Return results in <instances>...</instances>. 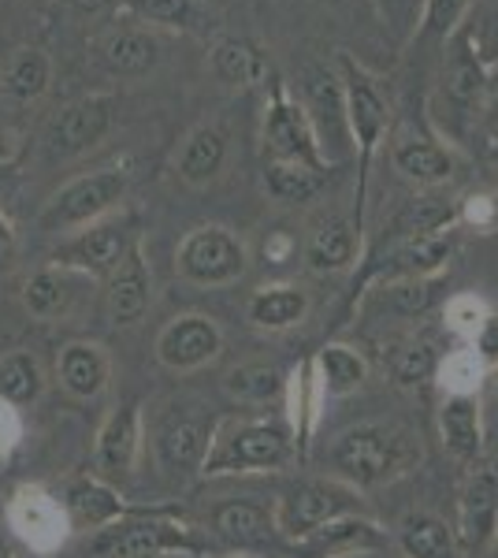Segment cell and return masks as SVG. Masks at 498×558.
Returning <instances> with one entry per match:
<instances>
[{
	"label": "cell",
	"mask_w": 498,
	"mask_h": 558,
	"mask_svg": "<svg viewBox=\"0 0 498 558\" xmlns=\"http://www.w3.org/2000/svg\"><path fill=\"white\" fill-rule=\"evenodd\" d=\"M421 462V444L410 428L391 425V421H373L342 432L328 447V470L335 481L350 484L357 492L384 488L398 476L416 470Z\"/></svg>",
	"instance_id": "cell-1"
},
{
	"label": "cell",
	"mask_w": 498,
	"mask_h": 558,
	"mask_svg": "<svg viewBox=\"0 0 498 558\" xmlns=\"http://www.w3.org/2000/svg\"><path fill=\"white\" fill-rule=\"evenodd\" d=\"M294 439L287 425L260 417H239L220 421L208 447V458L202 465L205 476L223 473H271L294 462Z\"/></svg>",
	"instance_id": "cell-2"
},
{
	"label": "cell",
	"mask_w": 498,
	"mask_h": 558,
	"mask_svg": "<svg viewBox=\"0 0 498 558\" xmlns=\"http://www.w3.org/2000/svg\"><path fill=\"white\" fill-rule=\"evenodd\" d=\"M131 191V168L126 165H108L97 172H86L71 179L68 186H60L57 194L45 202L38 216L41 231H83L89 223L105 220L112 209H120V202Z\"/></svg>",
	"instance_id": "cell-3"
},
{
	"label": "cell",
	"mask_w": 498,
	"mask_h": 558,
	"mask_svg": "<svg viewBox=\"0 0 498 558\" xmlns=\"http://www.w3.org/2000/svg\"><path fill=\"white\" fill-rule=\"evenodd\" d=\"M194 529L168 514H138L116 521V525L89 533L86 558H165V555H194Z\"/></svg>",
	"instance_id": "cell-4"
},
{
	"label": "cell",
	"mask_w": 498,
	"mask_h": 558,
	"mask_svg": "<svg viewBox=\"0 0 498 558\" xmlns=\"http://www.w3.org/2000/svg\"><path fill=\"white\" fill-rule=\"evenodd\" d=\"M347 514H361V492L350 484L335 481V476H316V481L294 484L287 495H279V502L271 507L276 518V536L291 539L309 536L313 529L339 521Z\"/></svg>",
	"instance_id": "cell-5"
},
{
	"label": "cell",
	"mask_w": 498,
	"mask_h": 558,
	"mask_svg": "<svg viewBox=\"0 0 498 558\" xmlns=\"http://www.w3.org/2000/svg\"><path fill=\"white\" fill-rule=\"evenodd\" d=\"M250 268V250L246 242L234 235L223 223H205L194 228L179 242L175 254V272L194 287H228L239 283Z\"/></svg>",
	"instance_id": "cell-6"
},
{
	"label": "cell",
	"mask_w": 498,
	"mask_h": 558,
	"mask_svg": "<svg viewBox=\"0 0 498 558\" xmlns=\"http://www.w3.org/2000/svg\"><path fill=\"white\" fill-rule=\"evenodd\" d=\"M134 231L126 216H105V220L89 223V228L75 231L68 242H60L52 265L68 268V272L89 276V279H108L120 268L126 250L134 246Z\"/></svg>",
	"instance_id": "cell-7"
},
{
	"label": "cell",
	"mask_w": 498,
	"mask_h": 558,
	"mask_svg": "<svg viewBox=\"0 0 498 558\" xmlns=\"http://www.w3.org/2000/svg\"><path fill=\"white\" fill-rule=\"evenodd\" d=\"M342 108H347V123L361 153L357 202H365L368 165H373V153L379 142H384V131H387V101L373 78H368V71H361L353 60H342Z\"/></svg>",
	"instance_id": "cell-8"
},
{
	"label": "cell",
	"mask_w": 498,
	"mask_h": 558,
	"mask_svg": "<svg viewBox=\"0 0 498 558\" xmlns=\"http://www.w3.org/2000/svg\"><path fill=\"white\" fill-rule=\"evenodd\" d=\"M8 525L31 547L34 555H57L71 536L68 514L60 507V495L45 484H20L8 499Z\"/></svg>",
	"instance_id": "cell-9"
},
{
	"label": "cell",
	"mask_w": 498,
	"mask_h": 558,
	"mask_svg": "<svg viewBox=\"0 0 498 558\" xmlns=\"http://www.w3.org/2000/svg\"><path fill=\"white\" fill-rule=\"evenodd\" d=\"M116 97L112 94H89L71 101L52 116L49 131H45V153L49 160H71L83 157L94 146H101L105 134L112 131Z\"/></svg>",
	"instance_id": "cell-10"
},
{
	"label": "cell",
	"mask_w": 498,
	"mask_h": 558,
	"mask_svg": "<svg viewBox=\"0 0 498 558\" xmlns=\"http://www.w3.org/2000/svg\"><path fill=\"white\" fill-rule=\"evenodd\" d=\"M223 354L220 324L205 313H179L157 336V362L171 373H197Z\"/></svg>",
	"instance_id": "cell-11"
},
{
	"label": "cell",
	"mask_w": 498,
	"mask_h": 558,
	"mask_svg": "<svg viewBox=\"0 0 498 558\" xmlns=\"http://www.w3.org/2000/svg\"><path fill=\"white\" fill-rule=\"evenodd\" d=\"M454 536L461 555H479L498 536V473L473 470L458 495V521Z\"/></svg>",
	"instance_id": "cell-12"
},
{
	"label": "cell",
	"mask_w": 498,
	"mask_h": 558,
	"mask_svg": "<svg viewBox=\"0 0 498 558\" xmlns=\"http://www.w3.org/2000/svg\"><path fill=\"white\" fill-rule=\"evenodd\" d=\"M216 425L220 421H205L197 413H168L157 425V436H153V451H157V462L165 465L168 473H202L208 447H212Z\"/></svg>",
	"instance_id": "cell-13"
},
{
	"label": "cell",
	"mask_w": 498,
	"mask_h": 558,
	"mask_svg": "<svg viewBox=\"0 0 498 558\" xmlns=\"http://www.w3.org/2000/svg\"><path fill=\"white\" fill-rule=\"evenodd\" d=\"M60 507L68 514L71 533H101V529L116 525V521L131 518L134 510L123 502V495L105 481V476L83 473L75 481H68V488L60 495Z\"/></svg>",
	"instance_id": "cell-14"
},
{
	"label": "cell",
	"mask_w": 498,
	"mask_h": 558,
	"mask_svg": "<svg viewBox=\"0 0 498 558\" xmlns=\"http://www.w3.org/2000/svg\"><path fill=\"white\" fill-rule=\"evenodd\" d=\"M142 407L138 402H123L105 417L101 432H97L94 444V465L97 476L105 481H120V476H131L134 465L142 458Z\"/></svg>",
	"instance_id": "cell-15"
},
{
	"label": "cell",
	"mask_w": 498,
	"mask_h": 558,
	"mask_svg": "<svg viewBox=\"0 0 498 558\" xmlns=\"http://www.w3.org/2000/svg\"><path fill=\"white\" fill-rule=\"evenodd\" d=\"M384 529L365 514H347L339 521L313 529L309 536L291 539L287 551L294 558H353V555H368L376 547H384Z\"/></svg>",
	"instance_id": "cell-16"
},
{
	"label": "cell",
	"mask_w": 498,
	"mask_h": 558,
	"mask_svg": "<svg viewBox=\"0 0 498 558\" xmlns=\"http://www.w3.org/2000/svg\"><path fill=\"white\" fill-rule=\"evenodd\" d=\"M324 384H320V373H316V362L313 354L302 357L291 373H287V387H283V407H287V432L294 439V454L305 458L313 447V436L320 428V417H324Z\"/></svg>",
	"instance_id": "cell-17"
},
{
	"label": "cell",
	"mask_w": 498,
	"mask_h": 558,
	"mask_svg": "<svg viewBox=\"0 0 498 558\" xmlns=\"http://www.w3.org/2000/svg\"><path fill=\"white\" fill-rule=\"evenodd\" d=\"M149 302H153V272H149L146 250L134 239V246L126 250L120 268L108 276V291H105L108 320H112L116 328H131V324H138L146 317Z\"/></svg>",
	"instance_id": "cell-18"
},
{
	"label": "cell",
	"mask_w": 498,
	"mask_h": 558,
	"mask_svg": "<svg viewBox=\"0 0 498 558\" xmlns=\"http://www.w3.org/2000/svg\"><path fill=\"white\" fill-rule=\"evenodd\" d=\"M265 142H268L271 160H302V165H313L324 172V149H320V138H316L309 116H305V108L287 101V97H276L268 108Z\"/></svg>",
	"instance_id": "cell-19"
},
{
	"label": "cell",
	"mask_w": 498,
	"mask_h": 558,
	"mask_svg": "<svg viewBox=\"0 0 498 558\" xmlns=\"http://www.w3.org/2000/svg\"><path fill=\"white\" fill-rule=\"evenodd\" d=\"M450 254H454V231H436V235L405 239L387 246L379 265L368 272V279H432L447 268Z\"/></svg>",
	"instance_id": "cell-20"
},
{
	"label": "cell",
	"mask_w": 498,
	"mask_h": 558,
	"mask_svg": "<svg viewBox=\"0 0 498 558\" xmlns=\"http://www.w3.org/2000/svg\"><path fill=\"white\" fill-rule=\"evenodd\" d=\"M57 376L71 399H78V402L97 399V395L108 391V380H112L108 350L101 343H89V339H75V343L60 347Z\"/></svg>",
	"instance_id": "cell-21"
},
{
	"label": "cell",
	"mask_w": 498,
	"mask_h": 558,
	"mask_svg": "<svg viewBox=\"0 0 498 558\" xmlns=\"http://www.w3.org/2000/svg\"><path fill=\"white\" fill-rule=\"evenodd\" d=\"M439 439L454 462H461V465L476 462L479 451H484V413H479V395H442Z\"/></svg>",
	"instance_id": "cell-22"
},
{
	"label": "cell",
	"mask_w": 498,
	"mask_h": 558,
	"mask_svg": "<svg viewBox=\"0 0 498 558\" xmlns=\"http://www.w3.org/2000/svg\"><path fill=\"white\" fill-rule=\"evenodd\" d=\"M208 525L220 539H228L234 547H253V544H268L276 536V518L271 507L257 499H223L208 510Z\"/></svg>",
	"instance_id": "cell-23"
},
{
	"label": "cell",
	"mask_w": 498,
	"mask_h": 558,
	"mask_svg": "<svg viewBox=\"0 0 498 558\" xmlns=\"http://www.w3.org/2000/svg\"><path fill=\"white\" fill-rule=\"evenodd\" d=\"M246 317L260 331H291L309 317V291L297 283H268L250 294Z\"/></svg>",
	"instance_id": "cell-24"
},
{
	"label": "cell",
	"mask_w": 498,
	"mask_h": 558,
	"mask_svg": "<svg viewBox=\"0 0 498 558\" xmlns=\"http://www.w3.org/2000/svg\"><path fill=\"white\" fill-rule=\"evenodd\" d=\"M228 165V131L216 123H202L183 138V149L175 157V172L190 186H205Z\"/></svg>",
	"instance_id": "cell-25"
},
{
	"label": "cell",
	"mask_w": 498,
	"mask_h": 558,
	"mask_svg": "<svg viewBox=\"0 0 498 558\" xmlns=\"http://www.w3.org/2000/svg\"><path fill=\"white\" fill-rule=\"evenodd\" d=\"M361 250V228L347 216H328L316 223V231L305 242V260L313 272H342L357 260Z\"/></svg>",
	"instance_id": "cell-26"
},
{
	"label": "cell",
	"mask_w": 498,
	"mask_h": 558,
	"mask_svg": "<svg viewBox=\"0 0 498 558\" xmlns=\"http://www.w3.org/2000/svg\"><path fill=\"white\" fill-rule=\"evenodd\" d=\"M458 228V209L442 197H410L402 209L394 213V220L387 223V246L405 239L436 235V231H454Z\"/></svg>",
	"instance_id": "cell-27"
},
{
	"label": "cell",
	"mask_w": 498,
	"mask_h": 558,
	"mask_svg": "<svg viewBox=\"0 0 498 558\" xmlns=\"http://www.w3.org/2000/svg\"><path fill=\"white\" fill-rule=\"evenodd\" d=\"M391 160H394L398 172L416 186H439L454 175V157H450V149L439 146V142H432V138L394 142Z\"/></svg>",
	"instance_id": "cell-28"
},
{
	"label": "cell",
	"mask_w": 498,
	"mask_h": 558,
	"mask_svg": "<svg viewBox=\"0 0 498 558\" xmlns=\"http://www.w3.org/2000/svg\"><path fill=\"white\" fill-rule=\"evenodd\" d=\"M316 373H320L324 395L328 399H347V395L361 391L368 380V362L357 347L350 343H328L313 354Z\"/></svg>",
	"instance_id": "cell-29"
},
{
	"label": "cell",
	"mask_w": 498,
	"mask_h": 558,
	"mask_svg": "<svg viewBox=\"0 0 498 558\" xmlns=\"http://www.w3.org/2000/svg\"><path fill=\"white\" fill-rule=\"evenodd\" d=\"M398 551L405 558H461L454 529L436 514H410L398 525Z\"/></svg>",
	"instance_id": "cell-30"
},
{
	"label": "cell",
	"mask_w": 498,
	"mask_h": 558,
	"mask_svg": "<svg viewBox=\"0 0 498 558\" xmlns=\"http://www.w3.org/2000/svg\"><path fill=\"white\" fill-rule=\"evenodd\" d=\"M105 64L112 75H146V71L157 68L160 60V41L153 38L149 31H138V26H126V31H112L105 38L101 49Z\"/></svg>",
	"instance_id": "cell-31"
},
{
	"label": "cell",
	"mask_w": 498,
	"mask_h": 558,
	"mask_svg": "<svg viewBox=\"0 0 498 558\" xmlns=\"http://www.w3.org/2000/svg\"><path fill=\"white\" fill-rule=\"evenodd\" d=\"M212 71L223 78L228 86H257L268 83L271 68L268 57L246 38H223L212 49Z\"/></svg>",
	"instance_id": "cell-32"
},
{
	"label": "cell",
	"mask_w": 498,
	"mask_h": 558,
	"mask_svg": "<svg viewBox=\"0 0 498 558\" xmlns=\"http://www.w3.org/2000/svg\"><path fill=\"white\" fill-rule=\"evenodd\" d=\"M49 78H52L49 57H45L41 49H34V45H23V49H15L12 60L4 64L0 89H4V97L26 105V101H38L45 89H49Z\"/></svg>",
	"instance_id": "cell-33"
},
{
	"label": "cell",
	"mask_w": 498,
	"mask_h": 558,
	"mask_svg": "<svg viewBox=\"0 0 498 558\" xmlns=\"http://www.w3.org/2000/svg\"><path fill=\"white\" fill-rule=\"evenodd\" d=\"M447 89L450 97L461 105H473L484 97L487 89V68L476 60L473 45H469V34H465V23L450 34V57H447Z\"/></svg>",
	"instance_id": "cell-34"
},
{
	"label": "cell",
	"mask_w": 498,
	"mask_h": 558,
	"mask_svg": "<svg viewBox=\"0 0 498 558\" xmlns=\"http://www.w3.org/2000/svg\"><path fill=\"white\" fill-rule=\"evenodd\" d=\"M45 391V368L31 350H12L0 357V399L15 410H26L41 399Z\"/></svg>",
	"instance_id": "cell-35"
},
{
	"label": "cell",
	"mask_w": 498,
	"mask_h": 558,
	"mask_svg": "<svg viewBox=\"0 0 498 558\" xmlns=\"http://www.w3.org/2000/svg\"><path fill=\"white\" fill-rule=\"evenodd\" d=\"M228 395L242 407H265V402L283 399V387H287V373L271 362H250L231 368V376L223 380Z\"/></svg>",
	"instance_id": "cell-36"
},
{
	"label": "cell",
	"mask_w": 498,
	"mask_h": 558,
	"mask_svg": "<svg viewBox=\"0 0 498 558\" xmlns=\"http://www.w3.org/2000/svg\"><path fill=\"white\" fill-rule=\"evenodd\" d=\"M265 186L276 202L283 205H302L313 202L324 186V172L313 165H302V160H271L265 165Z\"/></svg>",
	"instance_id": "cell-37"
},
{
	"label": "cell",
	"mask_w": 498,
	"mask_h": 558,
	"mask_svg": "<svg viewBox=\"0 0 498 558\" xmlns=\"http://www.w3.org/2000/svg\"><path fill=\"white\" fill-rule=\"evenodd\" d=\"M71 299V272L60 265L38 268L31 279L23 283V310L38 320H52L68 310Z\"/></svg>",
	"instance_id": "cell-38"
},
{
	"label": "cell",
	"mask_w": 498,
	"mask_h": 558,
	"mask_svg": "<svg viewBox=\"0 0 498 558\" xmlns=\"http://www.w3.org/2000/svg\"><path fill=\"white\" fill-rule=\"evenodd\" d=\"M487 373H491V368H487V362L473 347H458L454 354H447L439 362L436 380L442 387V395H479Z\"/></svg>",
	"instance_id": "cell-39"
},
{
	"label": "cell",
	"mask_w": 498,
	"mask_h": 558,
	"mask_svg": "<svg viewBox=\"0 0 498 558\" xmlns=\"http://www.w3.org/2000/svg\"><path fill=\"white\" fill-rule=\"evenodd\" d=\"M131 12L146 23L171 26V31H197L205 23L197 0H131Z\"/></svg>",
	"instance_id": "cell-40"
},
{
	"label": "cell",
	"mask_w": 498,
	"mask_h": 558,
	"mask_svg": "<svg viewBox=\"0 0 498 558\" xmlns=\"http://www.w3.org/2000/svg\"><path fill=\"white\" fill-rule=\"evenodd\" d=\"M487 317H491V305H487L473 291H461V294H454V299H447V305H442V324H447L450 336H458L465 347L476 339V331L484 328Z\"/></svg>",
	"instance_id": "cell-41"
},
{
	"label": "cell",
	"mask_w": 498,
	"mask_h": 558,
	"mask_svg": "<svg viewBox=\"0 0 498 558\" xmlns=\"http://www.w3.org/2000/svg\"><path fill=\"white\" fill-rule=\"evenodd\" d=\"M384 302L387 310L398 313V317H421V313H428V305L436 302V283L432 279H391V283L384 287Z\"/></svg>",
	"instance_id": "cell-42"
},
{
	"label": "cell",
	"mask_w": 498,
	"mask_h": 558,
	"mask_svg": "<svg viewBox=\"0 0 498 558\" xmlns=\"http://www.w3.org/2000/svg\"><path fill=\"white\" fill-rule=\"evenodd\" d=\"M439 362L442 357L432 343H410L402 354L394 357V384L398 387H421V384L436 380Z\"/></svg>",
	"instance_id": "cell-43"
},
{
	"label": "cell",
	"mask_w": 498,
	"mask_h": 558,
	"mask_svg": "<svg viewBox=\"0 0 498 558\" xmlns=\"http://www.w3.org/2000/svg\"><path fill=\"white\" fill-rule=\"evenodd\" d=\"M465 34H469V45H473L479 64L498 68V8L484 12L473 23H465Z\"/></svg>",
	"instance_id": "cell-44"
},
{
	"label": "cell",
	"mask_w": 498,
	"mask_h": 558,
	"mask_svg": "<svg viewBox=\"0 0 498 558\" xmlns=\"http://www.w3.org/2000/svg\"><path fill=\"white\" fill-rule=\"evenodd\" d=\"M458 223L479 231V235H491V231L498 228V197L487 194V191L469 194L465 202L458 205Z\"/></svg>",
	"instance_id": "cell-45"
},
{
	"label": "cell",
	"mask_w": 498,
	"mask_h": 558,
	"mask_svg": "<svg viewBox=\"0 0 498 558\" xmlns=\"http://www.w3.org/2000/svg\"><path fill=\"white\" fill-rule=\"evenodd\" d=\"M465 4H469V0H428V8H424V26H428L432 34L450 38V34L461 26Z\"/></svg>",
	"instance_id": "cell-46"
},
{
	"label": "cell",
	"mask_w": 498,
	"mask_h": 558,
	"mask_svg": "<svg viewBox=\"0 0 498 558\" xmlns=\"http://www.w3.org/2000/svg\"><path fill=\"white\" fill-rule=\"evenodd\" d=\"M23 439V417L15 407H8L4 399H0V465L12 458V451L20 447Z\"/></svg>",
	"instance_id": "cell-47"
},
{
	"label": "cell",
	"mask_w": 498,
	"mask_h": 558,
	"mask_svg": "<svg viewBox=\"0 0 498 558\" xmlns=\"http://www.w3.org/2000/svg\"><path fill=\"white\" fill-rule=\"evenodd\" d=\"M479 357L487 362V368H498V313L491 310V317L484 320V328L476 331V339L469 343Z\"/></svg>",
	"instance_id": "cell-48"
},
{
	"label": "cell",
	"mask_w": 498,
	"mask_h": 558,
	"mask_svg": "<svg viewBox=\"0 0 498 558\" xmlns=\"http://www.w3.org/2000/svg\"><path fill=\"white\" fill-rule=\"evenodd\" d=\"M15 265H20V235H15L12 220L0 213V276L15 272Z\"/></svg>",
	"instance_id": "cell-49"
},
{
	"label": "cell",
	"mask_w": 498,
	"mask_h": 558,
	"mask_svg": "<svg viewBox=\"0 0 498 558\" xmlns=\"http://www.w3.org/2000/svg\"><path fill=\"white\" fill-rule=\"evenodd\" d=\"M294 254V239L287 235V231H276V235H268L265 242V257L271 260V265H287Z\"/></svg>",
	"instance_id": "cell-50"
},
{
	"label": "cell",
	"mask_w": 498,
	"mask_h": 558,
	"mask_svg": "<svg viewBox=\"0 0 498 558\" xmlns=\"http://www.w3.org/2000/svg\"><path fill=\"white\" fill-rule=\"evenodd\" d=\"M12 160H15V138L8 131V123L0 120V165H12Z\"/></svg>",
	"instance_id": "cell-51"
},
{
	"label": "cell",
	"mask_w": 498,
	"mask_h": 558,
	"mask_svg": "<svg viewBox=\"0 0 498 558\" xmlns=\"http://www.w3.org/2000/svg\"><path fill=\"white\" fill-rule=\"evenodd\" d=\"M71 4H75L78 12H101V8L112 4V0H71Z\"/></svg>",
	"instance_id": "cell-52"
},
{
	"label": "cell",
	"mask_w": 498,
	"mask_h": 558,
	"mask_svg": "<svg viewBox=\"0 0 498 558\" xmlns=\"http://www.w3.org/2000/svg\"><path fill=\"white\" fill-rule=\"evenodd\" d=\"M487 123H491V131L498 134V94L487 101Z\"/></svg>",
	"instance_id": "cell-53"
},
{
	"label": "cell",
	"mask_w": 498,
	"mask_h": 558,
	"mask_svg": "<svg viewBox=\"0 0 498 558\" xmlns=\"http://www.w3.org/2000/svg\"><path fill=\"white\" fill-rule=\"evenodd\" d=\"M0 558H15V555H12V547H8V539H4V536H0Z\"/></svg>",
	"instance_id": "cell-54"
},
{
	"label": "cell",
	"mask_w": 498,
	"mask_h": 558,
	"mask_svg": "<svg viewBox=\"0 0 498 558\" xmlns=\"http://www.w3.org/2000/svg\"><path fill=\"white\" fill-rule=\"evenodd\" d=\"M8 172H12V165H0V179H4Z\"/></svg>",
	"instance_id": "cell-55"
},
{
	"label": "cell",
	"mask_w": 498,
	"mask_h": 558,
	"mask_svg": "<svg viewBox=\"0 0 498 558\" xmlns=\"http://www.w3.org/2000/svg\"><path fill=\"white\" fill-rule=\"evenodd\" d=\"M491 160H495V165H498V142H495V146H491Z\"/></svg>",
	"instance_id": "cell-56"
},
{
	"label": "cell",
	"mask_w": 498,
	"mask_h": 558,
	"mask_svg": "<svg viewBox=\"0 0 498 558\" xmlns=\"http://www.w3.org/2000/svg\"><path fill=\"white\" fill-rule=\"evenodd\" d=\"M491 547H495V555H498V536H495V544H491Z\"/></svg>",
	"instance_id": "cell-57"
},
{
	"label": "cell",
	"mask_w": 498,
	"mask_h": 558,
	"mask_svg": "<svg viewBox=\"0 0 498 558\" xmlns=\"http://www.w3.org/2000/svg\"><path fill=\"white\" fill-rule=\"evenodd\" d=\"M234 558H246V555H234Z\"/></svg>",
	"instance_id": "cell-58"
},
{
	"label": "cell",
	"mask_w": 498,
	"mask_h": 558,
	"mask_svg": "<svg viewBox=\"0 0 498 558\" xmlns=\"http://www.w3.org/2000/svg\"><path fill=\"white\" fill-rule=\"evenodd\" d=\"M165 558H175V555H165Z\"/></svg>",
	"instance_id": "cell-59"
}]
</instances>
